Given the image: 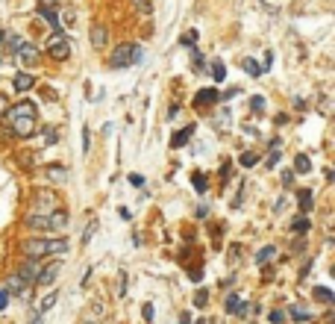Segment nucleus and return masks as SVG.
Wrapping results in <instances>:
<instances>
[{"label":"nucleus","mask_w":335,"mask_h":324,"mask_svg":"<svg viewBox=\"0 0 335 324\" xmlns=\"http://www.w3.org/2000/svg\"><path fill=\"white\" fill-rule=\"evenodd\" d=\"M21 251L27 254V259H38L47 254H65L68 239H27L21 245Z\"/></svg>","instance_id":"nucleus-1"},{"label":"nucleus","mask_w":335,"mask_h":324,"mask_svg":"<svg viewBox=\"0 0 335 324\" xmlns=\"http://www.w3.org/2000/svg\"><path fill=\"white\" fill-rule=\"evenodd\" d=\"M27 227L30 230H65L68 227V212L65 209H53L44 215H27Z\"/></svg>","instance_id":"nucleus-2"},{"label":"nucleus","mask_w":335,"mask_h":324,"mask_svg":"<svg viewBox=\"0 0 335 324\" xmlns=\"http://www.w3.org/2000/svg\"><path fill=\"white\" fill-rule=\"evenodd\" d=\"M141 48L138 44H121V48H115V53H112V59H109V65L112 68H130V65H138L141 62Z\"/></svg>","instance_id":"nucleus-3"},{"label":"nucleus","mask_w":335,"mask_h":324,"mask_svg":"<svg viewBox=\"0 0 335 324\" xmlns=\"http://www.w3.org/2000/svg\"><path fill=\"white\" fill-rule=\"evenodd\" d=\"M47 53H50L53 59H68L71 56V44H68V38L62 33H53L50 38H47Z\"/></svg>","instance_id":"nucleus-4"},{"label":"nucleus","mask_w":335,"mask_h":324,"mask_svg":"<svg viewBox=\"0 0 335 324\" xmlns=\"http://www.w3.org/2000/svg\"><path fill=\"white\" fill-rule=\"evenodd\" d=\"M12 121V133L18 138H30L35 130V115H21V118H9Z\"/></svg>","instance_id":"nucleus-5"},{"label":"nucleus","mask_w":335,"mask_h":324,"mask_svg":"<svg viewBox=\"0 0 335 324\" xmlns=\"http://www.w3.org/2000/svg\"><path fill=\"white\" fill-rule=\"evenodd\" d=\"M62 271V262H50V265H44L41 271H38V277H35V283L38 286H50L53 280H56V274Z\"/></svg>","instance_id":"nucleus-6"},{"label":"nucleus","mask_w":335,"mask_h":324,"mask_svg":"<svg viewBox=\"0 0 335 324\" xmlns=\"http://www.w3.org/2000/svg\"><path fill=\"white\" fill-rule=\"evenodd\" d=\"M106 41H109V27H106V24H94V27H91V48H94V51H103Z\"/></svg>","instance_id":"nucleus-7"},{"label":"nucleus","mask_w":335,"mask_h":324,"mask_svg":"<svg viewBox=\"0 0 335 324\" xmlns=\"http://www.w3.org/2000/svg\"><path fill=\"white\" fill-rule=\"evenodd\" d=\"M6 292H9V295H27V292H30V283L15 271V274H9V280H6Z\"/></svg>","instance_id":"nucleus-8"},{"label":"nucleus","mask_w":335,"mask_h":324,"mask_svg":"<svg viewBox=\"0 0 335 324\" xmlns=\"http://www.w3.org/2000/svg\"><path fill=\"white\" fill-rule=\"evenodd\" d=\"M218 101H220L218 88H200L194 95V106H212V103H218Z\"/></svg>","instance_id":"nucleus-9"},{"label":"nucleus","mask_w":335,"mask_h":324,"mask_svg":"<svg viewBox=\"0 0 335 324\" xmlns=\"http://www.w3.org/2000/svg\"><path fill=\"white\" fill-rule=\"evenodd\" d=\"M212 127H215L218 133H227V130L233 127V115H230V109H220L218 115L212 118Z\"/></svg>","instance_id":"nucleus-10"},{"label":"nucleus","mask_w":335,"mask_h":324,"mask_svg":"<svg viewBox=\"0 0 335 324\" xmlns=\"http://www.w3.org/2000/svg\"><path fill=\"white\" fill-rule=\"evenodd\" d=\"M12 85H15V91L24 95V91H30V88L35 85V77H33V74H18L15 80H12Z\"/></svg>","instance_id":"nucleus-11"},{"label":"nucleus","mask_w":335,"mask_h":324,"mask_svg":"<svg viewBox=\"0 0 335 324\" xmlns=\"http://www.w3.org/2000/svg\"><path fill=\"white\" fill-rule=\"evenodd\" d=\"M21 115H35V103L33 101H21L18 106H12L9 118H21Z\"/></svg>","instance_id":"nucleus-12"},{"label":"nucleus","mask_w":335,"mask_h":324,"mask_svg":"<svg viewBox=\"0 0 335 324\" xmlns=\"http://www.w3.org/2000/svg\"><path fill=\"white\" fill-rule=\"evenodd\" d=\"M244 309H247L244 298H238V295H230V298H227V312H230V315H241Z\"/></svg>","instance_id":"nucleus-13"},{"label":"nucleus","mask_w":335,"mask_h":324,"mask_svg":"<svg viewBox=\"0 0 335 324\" xmlns=\"http://www.w3.org/2000/svg\"><path fill=\"white\" fill-rule=\"evenodd\" d=\"M191 133H194V124H191V127H183L180 133H174V138H171V148H183V145H188Z\"/></svg>","instance_id":"nucleus-14"},{"label":"nucleus","mask_w":335,"mask_h":324,"mask_svg":"<svg viewBox=\"0 0 335 324\" xmlns=\"http://www.w3.org/2000/svg\"><path fill=\"white\" fill-rule=\"evenodd\" d=\"M297 204H300V212H309V209H312V204H315L312 189H300V192H297Z\"/></svg>","instance_id":"nucleus-15"},{"label":"nucleus","mask_w":335,"mask_h":324,"mask_svg":"<svg viewBox=\"0 0 335 324\" xmlns=\"http://www.w3.org/2000/svg\"><path fill=\"white\" fill-rule=\"evenodd\" d=\"M97 318H103V304H91L83 312V324H97Z\"/></svg>","instance_id":"nucleus-16"},{"label":"nucleus","mask_w":335,"mask_h":324,"mask_svg":"<svg viewBox=\"0 0 335 324\" xmlns=\"http://www.w3.org/2000/svg\"><path fill=\"white\" fill-rule=\"evenodd\" d=\"M44 174H47V180H53V183H65L68 180V171L62 168V165H47Z\"/></svg>","instance_id":"nucleus-17"},{"label":"nucleus","mask_w":335,"mask_h":324,"mask_svg":"<svg viewBox=\"0 0 335 324\" xmlns=\"http://www.w3.org/2000/svg\"><path fill=\"white\" fill-rule=\"evenodd\" d=\"M273 254H276V248H273V245H265V248L256 254V265H268V262H273Z\"/></svg>","instance_id":"nucleus-18"},{"label":"nucleus","mask_w":335,"mask_h":324,"mask_svg":"<svg viewBox=\"0 0 335 324\" xmlns=\"http://www.w3.org/2000/svg\"><path fill=\"white\" fill-rule=\"evenodd\" d=\"M276 162H280V138H270V154L265 156V165H268V168H273Z\"/></svg>","instance_id":"nucleus-19"},{"label":"nucleus","mask_w":335,"mask_h":324,"mask_svg":"<svg viewBox=\"0 0 335 324\" xmlns=\"http://www.w3.org/2000/svg\"><path fill=\"white\" fill-rule=\"evenodd\" d=\"M312 171V162H309V156L300 154V156H294V174H309Z\"/></svg>","instance_id":"nucleus-20"},{"label":"nucleus","mask_w":335,"mask_h":324,"mask_svg":"<svg viewBox=\"0 0 335 324\" xmlns=\"http://www.w3.org/2000/svg\"><path fill=\"white\" fill-rule=\"evenodd\" d=\"M3 44H6V51H9V53H18L24 41H21L18 35H12V33H3Z\"/></svg>","instance_id":"nucleus-21"},{"label":"nucleus","mask_w":335,"mask_h":324,"mask_svg":"<svg viewBox=\"0 0 335 324\" xmlns=\"http://www.w3.org/2000/svg\"><path fill=\"white\" fill-rule=\"evenodd\" d=\"M38 12L44 15V21L50 24L53 30H59V12H56V9H44V6H38Z\"/></svg>","instance_id":"nucleus-22"},{"label":"nucleus","mask_w":335,"mask_h":324,"mask_svg":"<svg viewBox=\"0 0 335 324\" xmlns=\"http://www.w3.org/2000/svg\"><path fill=\"white\" fill-rule=\"evenodd\" d=\"M241 68L247 71L250 77H262V65H259L256 59H241Z\"/></svg>","instance_id":"nucleus-23"},{"label":"nucleus","mask_w":335,"mask_h":324,"mask_svg":"<svg viewBox=\"0 0 335 324\" xmlns=\"http://www.w3.org/2000/svg\"><path fill=\"white\" fill-rule=\"evenodd\" d=\"M291 230H294V233H306V230H312V221H309L306 215H300V218L291 221Z\"/></svg>","instance_id":"nucleus-24"},{"label":"nucleus","mask_w":335,"mask_h":324,"mask_svg":"<svg viewBox=\"0 0 335 324\" xmlns=\"http://www.w3.org/2000/svg\"><path fill=\"white\" fill-rule=\"evenodd\" d=\"M133 9L138 15H150L153 12V0H133Z\"/></svg>","instance_id":"nucleus-25"},{"label":"nucleus","mask_w":335,"mask_h":324,"mask_svg":"<svg viewBox=\"0 0 335 324\" xmlns=\"http://www.w3.org/2000/svg\"><path fill=\"white\" fill-rule=\"evenodd\" d=\"M312 295H315L318 301H323V304H332V292L326 289V286H315V289H312Z\"/></svg>","instance_id":"nucleus-26"},{"label":"nucleus","mask_w":335,"mask_h":324,"mask_svg":"<svg viewBox=\"0 0 335 324\" xmlns=\"http://www.w3.org/2000/svg\"><path fill=\"white\" fill-rule=\"evenodd\" d=\"M53 304H56V292H50V295H44V298L38 301V315H41V312H47V309H50Z\"/></svg>","instance_id":"nucleus-27"},{"label":"nucleus","mask_w":335,"mask_h":324,"mask_svg":"<svg viewBox=\"0 0 335 324\" xmlns=\"http://www.w3.org/2000/svg\"><path fill=\"white\" fill-rule=\"evenodd\" d=\"M180 44H185V48H194V44H197V30H188V33H183Z\"/></svg>","instance_id":"nucleus-28"},{"label":"nucleus","mask_w":335,"mask_h":324,"mask_svg":"<svg viewBox=\"0 0 335 324\" xmlns=\"http://www.w3.org/2000/svg\"><path fill=\"white\" fill-rule=\"evenodd\" d=\"M21 56H24V59H27V62H35V56H38V53H35V48L33 44H21Z\"/></svg>","instance_id":"nucleus-29"},{"label":"nucleus","mask_w":335,"mask_h":324,"mask_svg":"<svg viewBox=\"0 0 335 324\" xmlns=\"http://www.w3.org/2000/svg\"><path fill=\"white\" fill-rule=\"evenodd\" d=\"M212 77H215V80H224V77H227V68H224V62H212Z\"/></svg>","instance_id":"nucleus-30"},{"label":"nucleus","mask_w":335,"mask_h":324,"mask_svg":"<svg viewBox=\"0 0 335 324\" xmlns=\"http://www.w3.org/2000/svg\"><path fill=\"white\" fill-rule=\"evenodd\" d=\"M256 162H259V156H256V154H250V151H247V154H241V165H244V168H253Z\"/></svg>","instance_id":"nucleus-31"},{"label":"nucleus","mask_w":335,"mask_h":324,"mask_svg":"<svg viewBox=\"0 0 335 324\" xmlns=\"http://www.w3.org/2000/svg\"><path fill=\"white\" fill-rule=\"evenodd\" d=\"M191 183H194V189H197V192H206V174H200V171H197V174L191 177Z\"/></svg>","instance_id":"nucleus-32"},{"label":"nucleus","mask_w":335,"mask_h":324,"mask_svg":"<svg viewBox=\"0 0 335 324\" xmlns=\"http://www.w3.org/2000/svg\"><path fill=\"white\" fill-rule=\"evenodd\" d=\"M288 312H291V318H297V321H306V318H309V312H306L303 307H291Z\"/></svg>","instance_id":"nucleus-33"},{"label":"nucleus","mask_w":335,"mask_h":324,"mask_svg":"<svg viewBox=\"0 0 335 324\" xmlns=\"http://www.w3.org/2000/svg\"><path fill=\"white\" fill-rule=\"evenodd\" d=\"M250 109H253V112H262V109H265V98H259V95L250 98Z\"/></svg>","instance_id":"nucleus-34"},{"label":"nucleus","mask_w":335,"mask_h":324,"mask_svg":"<svg viewBox=\"0 0 335 324\" xmlns=\"http://www.w3.org/2000/svg\"><path fill=\"white\" fill-rule=\"evenodd\" d=\"M94 230H97V221H91L88 227H85V233H83V245H85L88 239H91V236H94Z\"/></svg>","instance_id":"nucleus-35"},{"label":"nucleus","mask_w":335,"mask_h":324,"mask_svg":"<svg viewBox=\"0 0 335 324\" xmlns=\"http://www.w3.org/2000/svg\"><path fill=\"white\" fill-rule=\"evenodd\" d=\"M270 321H273V324H283L285 321V312H283V309H273V312H270Z\"/></svg>","instance_id":"nucleus-36"},{"label":"nucleus","mask_w":335,"mask_h":324,"mask_svg":"<svg viewBox=\"0 0 335 324\" xmlns=\"http://www.w3.org/2000/svg\"><path fill=\"white\" fill-rule=\"evenodd\" d=\"M130 183H133L135 189H141L144 186V177H141V174H130Z\"/></svg>","instance_id":"nucleus-37"},{"label":"nucleus","mask_w":335,"mask_h":324,"mask_svg":"<svg viewBox=\"0 0 335 324\" xmlns=\"http://www.w3.org/2000/svg\"><path fill=\"white\" fill-rule=\"evenodd\" d=\"M9 298H12L9 292H6V289H0V309H6V304H9Z\"/></svg>","instance_id":"nucleus-38"},{"label":"nucleus","mask_w":335,"mask_h":324,"mask_svg":"<svg viewBox=\"0 0 335 324\" xmlns=\"http://www.w3.org/2000/svg\"><path fill=\"white\" fill-rule=\"evenodd\" d=\"M44 136H47V145H56V142H59V133H56V130H47Z\"/></svg>","instance_id":"nucleus-39"},{"label":"nucleus","mask_w":335,"mask_h":324,"mask_svg":"<svg viewBox=\"0 0 335 324\" xmlns=\"http://www.w3.org/2000/svg\"><path fill=\"white\" fill-rule=\"evenodd\" d=\"M59 3H62V0H41V3H38V6H44V9H56V6H59Z\"/></svg>","instance_id":"nucleus-40"},{"label":"nucleus","mask_w":335,"mask_h":324,"mask_svg":"<svg viewBox=\"0 0 335 324\" xmlns=\"http://www.w3.org/2000/svg\"><path fill=\"white\" fill-rule=\"evenodd\" d=\"M283 183H285V186H291V183H294V171H283Z\"/></svg>","instance_id":"nucleus-41"},{"label":"nucleus","mask_w":335,"mask_h":324,"mask_svg":"<svg viewBox=\"0 0 335 324\" xmlns=\"http://www.w3.org/2000/svg\"><path fill=\"white\" fill-rule=\"evenodd\" d=\"M194 304H197V307H206V304H209V301H206V292H197V301H194Z\"/></svg>","instance_id":"nucleus-42"},{"label":"nucleus","mask_w":335,"mask_h":324,"mask_svg":"<svg viewBox=\"0 0 335 324\" xmlns=\"http://www.w3.org/2000/svg\"><path fill=\"white\" fill-rule=\"evenodd\" d=\"M59 24H65V27H74V15H71V12H65V15H62V21H59Z\"/></svg>","instance_id":"nucleus-43"},{"label":"nucleus","mask_w":335,"mask_h":324,"mask_svg":"<svg viewBox=\"0 0 335 324\" xmlns=\"http://www.w3.org/2000/svg\"><path fill=\"white\" fill-rule=\"evenodd\" d=\"M141 312H144V318H147V321H153V304H144Z\"/></svg>","instance_id":"nucleus-44"},{"label":"nucleus","mask_w":335,"mask_h":324,"mask_svg":"<svg viewBox=\"0 0 335 324\" xmlns=\"http://www.w3.org/2000/svg\"><path fill=\"white\" fill-rule=\"evenodd\" d=\"M177 112H180V106H177V103H171V106H167V118H177Z\"/></svg>","instance_id":"nucleus-45"},{"label":"nucleus","mask_w":335,"mask_h":324,"mask_svg":"<svg viewBox=\"0 0 335 324\" xmlns=\"http://www.w3.org/2000/svg\"><path fill=\"white\" fill-rule=\"evenodd\" d=\"M127 286H130V280H127V274H121V295H127Z\"/></svg>","instance_id":"nucleus-46"},{"label":"nucleus","mask_w":335,"mask_h":324,"mask_svg":"<svg viewBox=\"0 0 335 324\" xmlns=\"http://www.w3.org/2000/svg\"><path fill=\"white\" fill-rule=\"evenodd\" d=\"M6 109H9V101H6V95H0V115H3Z\"/></svg>","instance_id":"nucleus-47"},{"label":"nucleus","mask_w":335,"mask_h":324,"mask_svg":"<svg viewBox=\"0 0 335 324\" xmlns=\"http://www.w3.org/2000/svg\"><path fill=\"white\" fill-rule=\"evenodd\" d=\"M33 324H41V315H35V318H33Z\"/></svg>","instance_id":"nucleus-48"},{"label":"nucleus","mask_w":335,"mask_h":324,"mask_svg":"<svg viewBox=\"0 0 335 324\" xmlns=\"http://www.w3.org/2000/svg\"><path fill=\"white\" fill-rule=\"evenodd\" d=\"M0 44H3V30H0Z\"/></svg>","instance_id":"nucleus-49"},{"label":"nucleus","mask_w":335,"mask_h":324,"mask_svg":"<svg viewBox=\"0 0 335 324\" xmlns=\"http://www.w3.org/2000/svg\"><path fill=\"white\" fill-rule=\"evenodd\" d=\"M194 324H206V321H194Z\"/></svg>","instance_id":"nucleus-50"}]
</instances>
